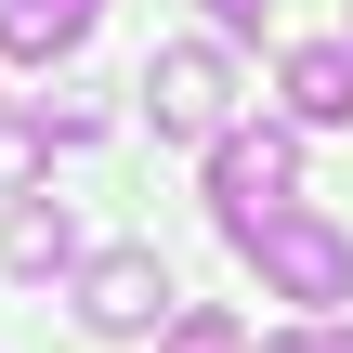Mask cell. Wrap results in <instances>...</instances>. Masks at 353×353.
<instances>
[{
	"label": "cell",
	"instance_id": "6da1fadb",
	"mask_svg": "<svg viewBox=\"0 0 353 353\" xmlns=\"http://www.w3.org/2000/svg\"><path fill=\"white\" fill-rule=\"evenodd\" d=\"M236 249H249V262H262V288H275V301H301L314 327H341V314H353V236L327 223V210H275V223H262V236H236Z\"/></svg>",
	"mask_w": 353,
	"mask_h": 353
},
{
	"label": "cell",
	"instance_id": "7a4b0ae2",
	"mask_svg": "<svg viewBox=\"0 0 353 353\" xmlns=\"http://www.w3.org/2000/svg\"><path fill=\"white\" fill-rule=\"evenodd\" d=\"M144 118H157L170 144H223V131H236V65H223L210 39L144 52Z\"/></svg>",
	"mask_w": 353,
	"mask_h": 353
},
{
	"label": "cell",
	"instance_id": "3957f363",
	"mask_svg": "<svg viewBox=\"0 0 353 353\" xmlns=\"http://www.w3.org/2000/svg\"><path fill=\"white\" fill-rule=\"evenodd\" d=\"M210 210H223V236H262L275 210H301V144L288 131H223L210 144Z\"/></svg>",
	"mask_w": 353,
	"mask_h": 353
},
{
	"label": "cell",
	"instance_id": "277c9868",
	"mask_svg": "<svg viewBox=\"0 0 353 353\" xmlns=\"http://www.w3.org/2000/svg\"><path fill=\"white\" fill-rule=\"evenodd\" d=\"M157 314H170L157 249H105V262H79V327H92V341H131V327H157Z\"/></svg>",
	"mask_w": 353,
	"mask_h": 353
},
{
	"label": "cell",
	"instance_id": "5b68a950",
	"mask_svg": "<svg viewBox=\"0 0 353 353\" xmlns=\"http://www.w3.org/2000/svg\"><path fill=\"white\" fill-rule=\"evenodd\" d=\"M92 13H105V0H0V52H13V65H52V52L92 39Z\"/></svg>",
	"mask_w": 353,
	"mask_h": 353
},
{
	"label": "cell",
	"instance_id": "8992f818",
	"mask_svg": "<svg viewBox=\"0 0 353 353\" xmlns=\"http://www.w3.org/2000/svg\"><path fill=\"white\" fill-rule=\"evenodd\" d=\"M0 262H13V275H65V262H79V223H65V196H13V223H0Z\"/></svg>",
	"mask_w": 353,
	"mask_h": 353
},
{
	"label": "cell",
	"instance_id": "52a82bcc",
	"mask_svg": "<svg viewBox=\"0 0 353 353\" xmlns=\"http://www.w3.org/2000/svg\"><path fill=\"white\" fill-rule=\"evenodd\" d=\"M288 105H301L314 131H341V118H353V52H341V39H314V52H288Z\"/></svg>",
	"mask_w": 353,
	"mask_h": 353
},
{
	"label": "cell",
	"instance_id": "ba28073f",
	"mask_svg": "<svg viewBox=\"0 0 353 353\" xmlns=\"http://www.w3.org/2000/svg\"><path fill=\"white\" fill-rule=\"evenodd\" d=\"M170 353H249V327H236V314H210V301H196V314H170Z\"/></svg>",
	"mask_w": 353,
	"mask_h": 353
},
{
	"label": "cell",
	"instance_id": "9c48e42d",
	"mask_svg": "<svg viewBox=\"0 0 353 353\" xmlns=\"http://www.w3.org/2000/svg\"><path fill=\"white\" fill-rule=\"evenodd\" d=\"M39 157H52V144H39V118H0V196H13V183H39Z\"/></svg>",
	"mask_w": 353,
	"mask_h": 353
},
{
	"label": "cell",
	"instance_id": "30bf717a",
	"mask_svg": "<svg viewBox=\"0 0 353 353\" xmlns=\"http://www.w3.org/2000/svg\"><path fill=\"white\" fill-rule=\"evenodd\" d=\"M262 353H353V327H288V341H262Z\"/></svg>",
	"mask_w": 353,
	"mask_h": 353
},
{
	"label": "cell",
	"instance_id": "8fae6325",
	"mask_svg": "<svg viewBox=\"0 0 353 353\" xmlns=\"http://www.w3.org/2000/svg\"><path fill=\"white\" fill-rule=\"evenodd\" d=\"M262 13H275V0H210V26H223V39H249Z\"/></svg>",
	"mask_w": 353,
	"mask_h": 353
},
{
	"label": "cell",
	"instance_id": "7c38bea8",
	"mask_svg": "<svg viewBox=\"0 0 353 353\" xmlns=\"http://www.w3.org/2000/svg\"><path fill=\"white\" fill-rule=\"evenodd\" d=\"M341 52H353V26H341Z\"/></svg>",
	"mask_w": 353,
	"mask_h": 353
}]
</instances>
